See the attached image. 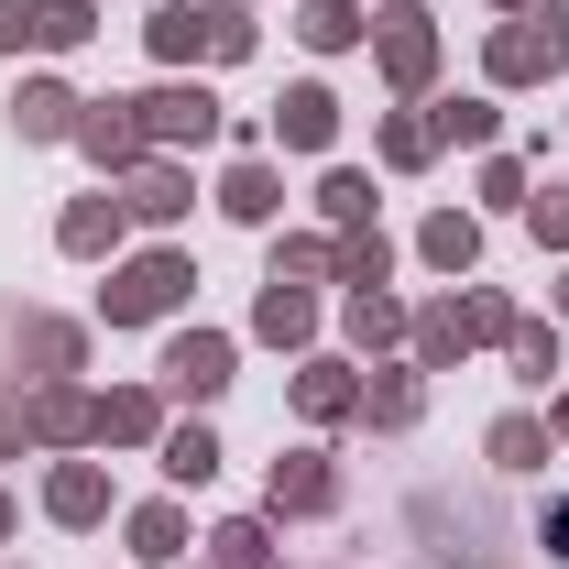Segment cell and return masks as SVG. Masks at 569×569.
<instances>
[{"mask_svg": "<svg viewBox=\"0 0 569 569\" xmlns=\"http://www.w3.org/2000/svg\"><path fill=\"white\" fill-rule=\"evenodd\" d=\"M296 33H307L318 56H340V44H361V11H351V0H307V22H296Z\"/></svg>", "mask_w": 569, "mask_h": 569, "instance_id": "obj_27", "label": "cell"}, {"mask_svg": "<svg viewBox=\"0 0 569 569\" xmlns=\"http://www.w3.org/2000/svg\"><path fill=\"white\" fill-rule=\"evenodd\" d=\"M142 132L153 142H219V99L209 88H153V99H132Z\"/></svg>", "mask_w": 569, "mask_h": 569, "instance_id": "obj_5", "label": "cell"}, {"mask_svg": "<svg viewBox=\"0 0 569 569\" xmlns=\"http://www.w3.org/2000/svg\"><path fill=\"white\" fill-rule=\"evenodd\" d=\"M132 559H153V569L187 559V515H176V503H142L132 515Z\"/></svg>", "mask_w": 569, "mask_h": 569, "instance_id": "obj_21", "label": "cell"}, {"mask_svg": "<svg viewBox=\"0 0 569 569\" xmlns=\"http://www.w3.org/2000/svg\"><path fill=\"white\" fill-rule=\"evenodd\" d=\"M22 361H44V372H77V329H67V318H22Z\"/></svg>", "mask_w": 569, "mask_h": 569, "instance_id": "obj_31", "label": "cell"}, {"mask_svg": "<svg viewBox=\"0 0 569 569\" xmlns=\"http://www.w3.org/2000/svg\"><path fill=\"white\" fill-rule=\"evenodd\" d=\"M153 56H164V67H187V56L241 67V56H252V22L219 11V0H176V11H153Z\"/></svg>", "mask_w": 569, "mask_h": 569, "instance_id": "obj_3", "label": "cell"}, {"mask_svg": "<svg viewBox=\"0 0 569 569\" xmlns=\"http://www.w3.org/2000/svg\"><path fill=\"white\" fill-rule=\"evenodd\" d=\"M318 274H340V241H284L274 252V284H318Z\"/></svg>", "mask_w": 569, "mask_h": 569, "instance_id": "obj_33", "label": "cell"}, {"mask_svg": "<svg viewBox=\"0 0 569 569\" xmlns=\"http://www.w3.org/2000/svg\"><path fill=\"white\" fill-rule=\"evenodd\" d=\"M503 351H515V383H548V372H559V329L515 318V329H503Z\"/></svg>", "mask_w": 569, "mask_h": 569, "instance_id": "obj_25", "label": "cell"}, {"mask_svg": "<svg viewBox=\"0 0 569 569\" xmlns=\"http://www.w3.org/2000/svg\"><path fill=\"white\" fill-rule=\"evenodd\" d=\"M88 438H110V449L164 438V406H153V395H99V406H88Z\"/></svg>", "mask_w": 569, "mask_h": 569, "instance_id": "obj_14", "label": "cell"}, {"mask_svg": "<svg viewBox=\"0 0 569 569\" xmlns=\"http://www.w3.org/2000/svg\"><path fill=\"white\" fill-rule=\"evenodd\" d=\"M427 153H438V121H417V110L383 121V164H427Z\"/></svg>", "mask_w": 569, "mask_h": 569, "instance_id": "obj_35", "label": "cell"}, {"mask_svg": "<svg viewBox=\"0 0 569 569\" xmlns=\"http://www.w3.org/2000/svg\"><path fill=\"white\" fill-rule=\"evenodd\" d=\"M88 33H99L88 0H33V44H44V56H67V44H88Z\"/></svg>", "mask_w": 569, "mask_h": 569, "instance_id": "obj_19", "label": "cell"}, {"mask_svg": "<svg viewBox=\"0 0 569 569\" xmlns=\"http://www.w3.org/2000/svg\"><path fill=\"white\" fill-rule=\"evenodd\" d=\"M263 503H274V515H329V503H340V471H329V449H296V460H274Z\"/></svg>", "mask_w": 569, "mask_h": 569, "instance_id": "obj_8", "label": "cell"}, {"mask_svg": "<svg viewBox=\"0 0 569 569\" xmlns=\"http://www.w3.org/2000/svg\"><path fill=\"white\" fill-rule=\"evenodd\" d=\"M187 252H132V263H121V274L99 284V318H110V329H142V318H164V307H187Z\"/></svg>", "mask_w": 569, "mask_h": 569, "instance_id": "obj_1", "label": "cell"}, {"mask_svg": "<svg viewBox=\"0 0 569 569\" xmlns=\"http://www.w3.org/2000/svg\"><path fill=\"white\" fill-rule=\"evenodd\" d=\"M340 274H351V284H383V274H395V241H383V230H340Z\"/></svg>", "mask_w": 569, "mask_h": 569, "instance_id": "obj_29", "label": "cell"}, {"mask_svg": "<svg viewBox=\"0 0 569 569\" xmlns=\"http://www.w3.org/2000/svg\"><path fill=\"white\" fill-rule=\"evenodd\" d=\"M263 559H274V537H263V515H230V526L209 537V569H263Z\"/></svg>", "mask_w": 569, "mask_h": 569, "instance_id": "obj_23", "label": "cell"}, {"mask_svg": "<svg viewBox=\"0 0 569 569\" xmlns=\"http://www.w3.org/2000/svg\"><path fill=\"white\" fill-rule=\"evenodd\" d=\"M493 460H503V471H548V427H537V417H503L493 427Z\"/></svg>", "mask_w": 569, "mask_h": 569, "instance_id": "obj_28", "label": "cell"}, {"mask_svg": "<svg viewBox=\"0 0 569 569\" xmlns=\"http://www.w3.org/2000/svg\"><path fill=\"white\" fill-rule=\"evenodd\" d=\"M11 132H22V142H67V132H77V99L56 88V77H22V99H11Z\"/></svg>", "mask_w": 569, "mask_h": 569, "instance_id": "obj_9", "label": "cell"}, {"mask_svg": "<svg viewBox=\"0 0 569 569\" xmlns=\"http://www.w3.org/2000/svg\"><path fill=\"white\" fill-rule=\"evenodd\" d=\"M417 351H427V361H460V351H471V329H460V296L417 318Z\"/></svg>", "mask_w": 569, "mask_h": 569, "instance_id": "obj_32", "label": "cell"}, {"mask_svg": "<svg viewBox=\"0 0 569 569\" xmlns=\"http://www.w3.org/2000/svg\"><path fill=\"white\" fill-rule=\"evenodd\" d=\"M219 209H230V219H274V209H284L274 164H230V187H219Z\"/></svg>", "mask_w": 569, "mask_h": 569, "instance_id": "obj_22", "label": "cell"}, {"mask_svg": "<svg viewBox=\"0 0 569 569\" xmlns=\"http://www.w3.org/2000/svg\"><path fill=\"white\" fill-rule=\"evenodd\" d=\"M252 329H263L274 351H296V340L318 329V307H307V284H263V307H252Z\"/></svg>", "mask_w": 569, "mask_h": 569, "instance_id": "obj_18", "label": "cell"}, {"mask_svg": "<svg viewBox=\"0 0 569 569\" xmlns=\"http://www.w3.org/2000/svg\"><path fill=\"white\" fill-rule=\"evenodd\" d=\"M11 449H22V406H0V460H11Z\"/></svg>", "mask_w": 569, "mask_h": 569, "instance_id": "obj_39", "label": "cell"}, {"mask_svg": "<svg viewBox=\"0 0 569 569\" xmlns=\"http://www.w3.org/2000/svg\"><path fill=\"white\" fill-rule=\"evenodd\" d=\"M22 438H56V449L88 438V395H77V383H44V395L22 406Z\"/></svg>", "mask_w": 569, "mask_h": 569, "instance_id": "obj_16", "label": "cell"}, {"mask_svg": "<svg viewBox=\"0 0 569 569\" xmlns=\"http://www.w3.org/2000/svg\"><path fill=\"white\" fill-rule=\"evenodd\" d=\"M219 383H230V340H219V329H187V340L164 351V395H187V406H209Z\"/></svg>", "mask_w": 569, "mask_h": 569, "instance_id": "obj_7", "label": "cell"}, {"mask_svg": "<svg viewBox=\"0 0 569 569\" xmlns=\"http://www.w3.org/2000/svg\"><path fill=\"white\" fill-rule=\"evenodd\" d=\"M559 307H569V274H559Z\"/></svg>", "mask_w": 569, "mask_h": 569, "instance_id": "obj_42", "label": "cell"}, {"mask_svg": "<svg viewBox=\"0 0 569 569\" xmlns=\"http://www.w3.org/2000/svg\"><path fill=\"white\" fill-rule=\"evenodd\" d=\"M351 340H361V351H383V340H406V307H395L383 284H351Z\"/></svg>", "mask_w": 569, "mask_h": 569, "instance_id": "obj_20", "label": "cell"}, {"mask_svg": "<svg viewBox=\"0 0 569 569\" xmlns=\"http://www.w3.org/2000/svg\"><path fill=\"white\" fill-rule=\"evenodd\" d=\"M121 209L164 230V219H187V209H198V187H187L176 164H132V187H121Z\"/></svg>", "mask_w": 569, "mask_h": 569, "instance_id": "obj_11", "label": "cell"}, {"mask_svg": "<svg viewBox=\"0 0 569 569\" xmlns=\"http://www.w3.org/2000/svg\"><path fill=\"white\" fill-rule=\"evenodd\" d=\"M11 44H33V0H0V56Z\"/></svg>", "mask_w": 569, "mask_h": 569, "instance_id": "obj_37", "label": "cell"}, {"mask_svg": "<svg viewBox=\"0 0 569 569\" xmlns=\"http://www.w3.org/2000/svg\"><path fill=\"white\" fill-rule=\"evenodd\" d=\"M77 142H88V164L132 176V164H142V142H153V132H142V110H132V99H110V110H77Z\"/></svg>", "mask_w": 569, "mask_h": 569, "instance_id": "obj_6", "label": "cell"}, {"mask_svg": "<svg viewBox=\"0 0 569 569\" xmlns=\"http://www.w3.org/2000/svg\"><path fill=\"white\" fill-rule=\"evenodd\" d=\"M559 438H569V395H559Z\"/></svg>", "mask_w": 569, "mask_h": 569, "instance_id": "obj_41", "label": "cell"}, {"mask_svg": "<svg viewBox=\"0 0 569 569\" xmlns=\"http://www.w3.org/2000/svg\"><path fill=\"white\" fill-rule=\"evenodd\" d=\"M318 209L340 219V230H361V219H372V176H351V164H329V187H318Z\"/></svg>", "mask_w": 569, "mask_h": 569, "instance_id": "obj_30", "label": "cell"}, {"mask_svg": "<svg viewBox=\"0 0 569 569\" xmlns=\"http://www.w3.org/2000/svg\"><path fill=\"white\" fill-rule=\"evenodd\" d=\"M351 406H361V383L340 372V361H307V372H296V417L329 427V417H351Z\"/></svg>", "mask_w": 569, "mask_h": 569, "instance_id": "obj_17", "label": "cell"}, {"mask_svg": "<svg viewBox=\"0 0 569 569\" xmlns=\"http://www.w3.org/2000/svg\"><path fill=\"white\" fill-rule=\"evenodd\" d=\"M121 219H132V209H121V198H77L56 241H67L77 263H99V252H121Z\"/></svg>", "mask_w": 569, "mask_h": 569, "instance_id": "obj_13", "label": "cell"}, {"mask_svg": "<svg viewBox=\"0 0 569 569\" xmlns=\"http://www.w3.org/2000/svg\"><path fill=\"white\" fill-rule=\"evenodd\" d=\"M548 548H559V559H569V493L548 503Z\"/></svg>", "mask_w": 569, "mask_h": 569, "instance_id": "obj_38", "label": "cell"}, {"mask_svg": "<svg viewBox=\"0 0 569 569\" xmlns=\"http://www.w3.org/2000/svg\"><path fill=\"white\" fill-rule=\"evenodd\" d=\"M417 406H427L417 372H383V383H361V417H372V427H417Z\"/></svg>", "mask_w": 569, "mask_h": 569, "instance_id": "obj_26", "label": "cell"}, {"mask_svg": "<svg viewBox=\"0 0 569 569\" xmlns=\"http://www.w3.org/2000/svg\"><path fill=\"white\" fill-rule=\"evenodd\" d=\"M503 132V110H482V99H449L438 110V142H493Z\"/></svg>", "mask_w": 569, "mask_h": 569, "instance_id": "obj_34", "label": "cell"}, {"mask_svg": "<svg viewBox=\"0 0 569 569\" xmlns=\"http://www.w3.org/2000/svg\"><path fill=\"white\" fill-rule=\"evenodd\" d=\"M44 515H56V526H99V515H110V482H99V460H67V471L44 482Z\"/></svg>", "mask_w": 569, "mask_h": 569, "instance_id": "obj_12", "label": "cell"}, {"mask_svg": "<svg viewBox=\"0 0 569 569\" xmlns=\"http://www.w3.org/2000/svg\"><path fill=\"white\" fill-rule=\"evenodd\" d=\"M427 263H438V274H471V263H482V219L471 209H438L427 219V241H417Z\"/></svg>", "mask_w": 569, "mask_h": 569, "instance_id": "obj_15", "label": "cell"}, {"mask_svg": "<svg viewBox=\"0 0 569 569\" xmlns=\"http://www.w3.org/2000/svg\"><path fill=\"white\" fill-rule=\"evenodd\" d=\"M0 537H11V493H0Z\"/></svg>", "mask_w": 569, "mask_h": 569, "instance_id": "obj_40", "label": "cell"}, {"mask_svg": "<svg viewBox=\"0 0 569 569\" xmlns=\"http://www.w3.org/2000/svg\"><path fill=\"white\" fill-rule=\"evenodd\" d=\"M526 219H537V241H559V252H569V187H548V198H526Z\"/></svg>", "mask_w": 569, "mask_h": 569, "instance_id": "obj_36", "label": "cell"}, {"mask_svg": "<svg viewBox=\"0 0 569 569\" xmlns=\"http://www.w3.org/2000/svg\"><path fill=\"white\" fill-rule=\"evenodd\" d=\"M503 11H526V0H503Z\"/></svg>", "mask_w": 569, "mask_h": 569, "instance_id": "obj_43", "label": "cell"}, {"mask_svg": "<svg viewBox=\"0 0 569 569\" xmlns=\"http://www.w3.org/2000/svg\"><path fill=\"white\" fill-rule=\"evenodd\" d=\"M209 471H219L209 427H164V482H209Z\"/></svg>", "mask_w": 569, "mask_h": 569, "instance_id": "obj_24", "label": "cell"}, {"mask_svg": "<svg viewBox=\"0 0 569 569\" xmlns=\"http://www.w3.org/2000/svg\"><path fill=\"white\" fill-rule=\"evenodd\" d=\"M329 132H340V99H329V88H284V99H274V142L318 153Z\"/></svg>", "mask_w": 569, "mask_h": 569, "instance_id": "obj_10", "label": "cell"}, {"mask_svg": "<svg viewBox=\"0 0 569 569\" xmlns=\"http://www.w3.org/2000/svg\"><path fill=\"white\" fill-rule=\"evenodd\" d=\"M559 67H569V11L559 0H526V11L493 33V77L503 88H537V77H559Z\"/></svg>", "mask_w": 569, "mask_h": 569, "instance_id": "obj_2", "label": "cell"}, {"mask_svg": "<svg viewBox=\"0 0 569 569\" xmlns=\"http://www.w3.org/2000/svg\"><path fill=\"white\" fill-rule=\"evenodd\" d=\"M372 44H383V77H395V88H427V77H438V33H427L417 0H395V11L372 22Z\"/></svg>", "mask_w": 569, "mask_h": 569, "instance_id": "obj_4", "label": "cell"}]
</instances>
